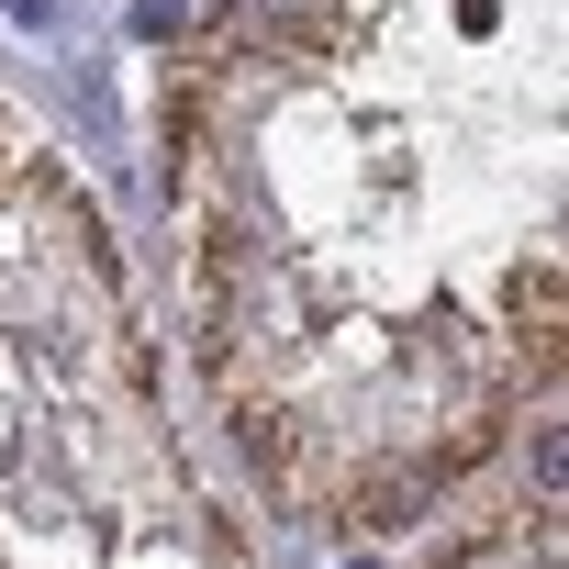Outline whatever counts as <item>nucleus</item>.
<instances>
[{
    "mask_svg": "<svg viewBox=\"0 0 569 569\" xmlns=\"http://www.w3.org/2000/svg\"><path fill=\"white\" fill-rule=\"evenodd\" d=\"M502 325L525 336V369L558 380V246H536V257L502 268Z\"/></svg>",
    "mask_w": 569,
    "mask_h": 569,
    "instance_id": "obj_1",
    "label": "nucleus"
},
{
    "mask_svg": "<svg viewBox=\"0 0 569 569\" xmlns=\"http://www.w3.org/2000/svg\"><path fill=\"white\" fill-rule=\"evenodd\" d=\"M436 491H447V480H436L425 458H380V469H358V480H347V513H358L369 536H402V525H425V513H436Z\"/></svg>",
    "mask_w": 569,
    "mask_h": 569,
    "instance_id": "obj_2",
    "label": "nucleus"
},
{
    "mask_svg": "<svg viewBox=\"0 0 569 569\" xmlns=\"http://www.w3.org/2000/svg\"><path fill=\"white\" fill-rule=\"evenodd\" d=\"M246 34L268 57H325L336 46V0H246Z\"/></svg>",
    "mask_w": 569,
    "mask_h": 569,
    "instance_id": "obj_3",
    "label": "nucleus"
},
{
    "mask_svg": "<svg viewBox=\"0 0 569 569\" xmlns=\"http://www.w3.org/2000/svg\"><path fill=\"white\" fill-rule=\"evenodd\" d=\"M491 447H502V402H480V413H458V425H447V436L425 447V469H436V480H458V469H480Z\"/></svg>",
    "mask_w": 569,
    "mask_h": 569,
    "instance_id": "obj_4",
    "label": "nucleus"
},
{
    "mask_svg": "<svg viewBox=\"0 0 569 569\" xmlns=\"http://www.w3.org/2000/svg\"><path fill=\"white\" fill-rule=\"evenodd\" d=\"M558 480H569V447H558V413H536V491L558 502Z\"/></svg>",
    "mask_w": 569,
    "mask_h": 569,
    "instance_id": "obj_5",
    "label": "nucleus"
}]
</instances>
